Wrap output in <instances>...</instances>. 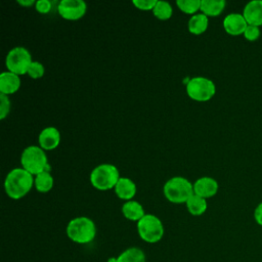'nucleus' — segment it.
<instances>
[{"label":"nucleus","instance_id":"obj_1","mask_svg":"<svg viewBox=\"0 0 262 262\" xmlns=\"http://www.w3.org/2000/svg\"><path fill=\"white\" fill-rule=\"evenodd\" d=\"M33 185V175L21 167L10 170L4 180L5 192L12 200H19L27 195Z\"/></svg>","mask_w":262,"mask_h":262},{"label":"nucleus","instance_id":"obj_2","mask_svg":"<svg viewBox=\"0 0 262 262\" xmlns=\"http://www.w3.org/2000/svg\"><path fill=\"white\" fill-rule=\"evenodd\" d=\"M68 237L77 244H88L96 235V226L93 220L86 216H80L72 219L66 228Z\"/></svg>","mask_w":262,"mask_h":262},{"label":"nucleus","instance_id":"obj_3","mask_svg":"<svg viewBox=\"0 0 262 262\" xmlns=\"http://www.w3.org/2000/svg\"><path fill=\"white\" fill-rule=\"evenodd\" d=\"M163 192L166 199L171 203H186L193 194V184L185 177L174 176L165 182Z\"/></svg>","mask_w":262,"mask_h":262},{"label":"nucleus","instance_id":"obj_4","mask_svg":"<svg viewBox=\"0 0 262 262\" xmlns=\"http://www.w3.org/2000/svg\"><path fill=\"white\" fill-rule=\"evenodd\" d=\"M20 165L21 168L35 176L50 169L45 150L39 145H29L23 150Z\"/></svg>","mask_w":262,"mask_h":262},{"label":"nucleus","instance_id":"obj_5","mask_svg":"<svg viewBox=\"0 0 262 262\" xmlns=\"http://www.w3.org/2000/svg\"><path fill=\"white\" fill-rule=\"evenodd\" d=\"M120 179L118 168L108 163H103L95 168L90 173V183L98 190H110L115 188Z\"/></svg>","mask_w":262,"mask_h":262},{"label":"nucleus","instance_id":"obj_6","mask_svg":"<svg viewBox=\"0 0 262 262\" xmlns=\"http://www.w3.org/2000/svg\"><path fill=\"white\" fill-rule=\"evenodd\" d=\"M137 232L140 238L148 244H155L164 236V225L159 217L154 214H145L137 222Z\"/></svg>","mask_w":262,"mask_h":262},{"label":"nucleus","instance_id":"obj_7","mask_svg":"<svg viewBox=\"0 0 262 262\" xmlns=\"http://www.w3.org/2000/svg\"><path fill=\"white\" fill-rule=\"evenodd\" d=\"M215 92L216 86L214 82L206 77H193L186 83V93L195 101H208L215 95Z\"/></svg>","mask_w":262,"mask_h":262},{"label":"nucleus","instance_id":"obj_8","mask_svg":"<svg viewBox=\"0 0 262 262\" xmlns=\"http://www.w3.org/2000/svg\"><path fill=\"white\" fill-rule=\"evenodd\" d=\"M32 61L33 59L31 52L23 46L11 48L5 57V66L7 71L12 72L18 76L27 74Z\"/></svg>","mask_w":262,"mask_h":262},{"label":"nucleus","instance_id":"obj_9","mask_svg":"<svg viewBox=\"0 0 262 262\" xmlns=\"http://www.w3.org/2000/svg\"><path fill=\"white\" fill-rule=\"evenodd\" d=\"M87 4L83 0H61L57 4L58 14L68 20H77L84 16Z\"/></svg>","mask_w":262,"mask_h":262},{"label":"nucleus","instance_id":"obj_10","mask_svg":"<svg viewBox=\"0 0 262 262\" xmlns=\"http://www.w3.org/2000/svg\"><path fill=\"white\" fill-rule=\"evenodd\" d=\"M247 27L248 23L243 13L232 12L227 14L223 19V28L225 32L231 36H239L242 34L244 35Z\"/></svg>","mask_w":262,"mask_h":262},{"label":"nucleus","instance_id":"obj_11","mask_svg":"<svg viewBox=\"0 0 262 262\" xmlns=\"http://www.w3.org/2000/svg\"><path fill=\"white\" fill-rule=\"evenodd\" d=\"M218 188V182L209 176L201 177L193 183V193L206 200L214 196L217 193Z\"/></svg>","mask_w":262,"mask_h":262},{"label":"nucleus","instance_id":"obj_12","mask_svg":"<svg viewBox=\"0 0 262 262\" xmlns=\"http://www.w3.org/2000/svg\"><path fill=\"white\" fill-rule=\"evenodd\" d=\"M39 146L44 150H52L60 143L59 130L53 126L46 127L41 130L38 136Z\"/></svg>","mask_w":262,"mask_h":262},{"label":"nucleus","instance_id":"obj_13","mask_svg":"<svg viewBox=\"0 0 262 262\" xmlns=\"http://www.w3.org/2000/svg\"><path fill=\"white\" fill-rule=\"evenodd\" d=\"M243 15L248 25L262 26V0H252L246 4Z\"/></svg>","mask_w":262,"mask_h":262},{"label":"nucleus","instance_id":"obj_14","mask_svg":"<svg viewBox=\"0 0 262 262\" xmlns=\"http://www.w3.org/2000/svg\"><path fill=\"white\" fill-rule=\"evenodd\" d=\"M20 87V78L18 75L5 71L0 75V92L4 95L15 93Z\"/></svg>","mask_w":262,"mask_h":262},{"label":"nucleus","instance_id":"obj_15","mask_svg":"<svg viewBox=\"0 0 262 262\" xmlns=\"http://www.w3.org/2000/svg\"><path fill=\"white\" fill-rule=\"evenodd\" d=\"M115 192L117 196L124 201H131L136 194V184L128 177H120L115 186Z\"/></svg>","mask_w":262,"mask_h":262},{"label":"nucleus","instance_id":"obj_16","mask_svg":"<svg viewBox=\"0 0 262 262\" xmlns=\"http://www.w3.org/2000/svg\"><path fill=\"white\" fill-rule=\"evenodd\" d=\"M122 214L126 219L138 222L145 215V212L142 205L139 202L131 200L123 204Z\"/></svg>","mask_w":262,"mask_h":262},{"label":"nucleus","instance_id":"obj_17","mask_svg":"<svg viewBox=\"0 0 262 262\" xmlns=\"http://www.w3.org/2000/svg\"><path fill=\"white\" fill-rule=\"evenodd\" d=\"M209 26V18L204 13H195L190 16L187 23L188 31L193 35H201L205 33Z\"/></svg>","mask_w":262,"mask_h":262},{"label":"nucleus","instance_id":"obj_18","mask_svg":"<svg viewBox=\"0 0 262 262\" xmlns=\"http://www.w3.org/2000/svg\"><path fill=\"white\" fill-rule=\"evenodd\" d=\"M224 0H201V12L207 16H218L224 10Z\"/></svg>","mask_w":262,"mask_h":262},{"label":"nucleus","instance_id":"obj_19","mask_svg":"<svg viewBox=\"0 0 262 262\" xmlns=\"http://www.w3.org/2000/svg\"><path fill=\"white\" fill-rule=\"evenodd\" d=\"M116 262H146L144 252L137 248L131 247L122 252L117 258Z\"/></svg>","mask_w":262,"mask_h":262},{"label":"nucleus","instance_id":"obj_20","mask_svg":"<svg viewBox=\"0 0 262 262\" xmlns=\"http://www.w3.org/2000/svg\"><path fill=\"white\" fill-rule=\"evenodd\" d=\"M188 212L193 216H201L207 210V201L206 199L199 196L196 194H192L185 203Z\"/></svg>","mask_w":262,"mask_h":262},{"label":"nucleus","instance_id":"obj_21","mask_svg":"<svg viewBox=\"0 0 262 262\" xmlns=\"http://www.w3.org/2000/svg\"><path fill=\"white\" fill-rule=\"evenodd\" d=\"M54 180L52 175L49 173V171H44L38 175L35 176L34 178V186L37 191L45 193L51 190L53 187Z\"/></svg>","mask_w":262,"mask_h":262},{"label":"nucleus","instance_id":"obj_22","mask_svg":"<svg viewBox=\"0 0 262 262\" xmlns=\"http://www.w3.org/2000/svg\"><path fill=\"white\" fill-rule=\"evenodd\" d=\"M154 15L161 19V20H167L169 19L173 14V8L172 5L168 1L164 0H158L157 4L155 5L152 9Z\"/></svg>","mask_w":262,"mask_h":262},{"label":"nucleus","instance_id":"obj_23","mask_svg":"<svg viewBox=\"0 0 262 262\" xmlns=\"http://www.w3.org/2000/svg\"><path fill=\"white\" fill-rule=\"evenodd\" d=\"M176 5L182 12L193 15L201 9V0H177Z\"/></svg>","mask_w":262,"mask_h":262},{"label":"nucleus","instance_id":"obj_24","mask_svg":"<svg viewBox=\"0 0 262 262\" xmlns=\"http://www.w3.org/2000/svg\"><path fill=\"white\" fill-rule=\"evenodd\" d=\"M44 73H45L44 66L42 62H40L38 60H33L28 69V72H27L29 77H31L32 79H39V78L43 77Z\"/></svg>","mask_w":262,"mask_h":262},{"label":"nucleus","instance_id":"obj_25","mask_svg":"<svg viewBox=\"0 0 262 262\" xmlns=\"http://www.w3.org/2000/svg\"><path fill=\"white\" fill-rule=\"evenodd\" d=\"M10 107H11V102L10 99L7 95L4 94H0V119L4 120L9 112H10Z\"/></svg>","mask_w":262,"mask_h":262},{"label":"nucleus","instance_id":"obj_26","mask_svg":"<svg viewBox=\"0 0 262 262\" xmlns=\"http://www.w3.org/2000/svg\"><path fill=\"white\" fill-rule=\"evenodd\" d=\"M260 28L257 26H253V25H248V27L246 28L245 32H244V37L248 40V41H256L259 37H260Z\"/></svg>","mask_w":262,"mask_h":262},{"label":"nucleus","instance_id":"obj_27","mask_svg":"<svg viewBox=\"0 0 262 262\" xmlns=\"http://www.w3.org/2000/svg\"><path fill=\"white\" fill-rule=\"evenodd\" d=\"M158 0H133V5L140 10H151L157 4Z\"/></svg>","mask_w":262,"mask_h":262},{"label":"nucleus","instance_id":"obj_28","mask_svg":"<svg viewBox=\"0 0 262 262\" xmlns=\"http://www.w3.org/2000/svg\"><path fill=\"white\" fill-rule=\"evenodd\" d=\"M52 4L49 0H38L35 3V8L39 13H48L51 10Z\"/></svg>","mask_w":262,"mask_h":262},{"label":"nucleus","instance_id":"obj_29","mask_svg":"<svg viewBox=\"0 0 262 262\" xmlns=\"http://www.w3.org/2000/svg\"><path fill=\"white\" fill-rule=\"evenodd\" d=\"M254 218H255V221L260 226H262V202L256 207V209L254 211Z\"/></svg>","mask_w":262,"mask_h":262},{"label":"nucleus","instance_id":"obj_30","mask_svg":"<svg viewBox=\"0 0 262 262\" xmlns=\"http://www.w3.org/2000/svg\"><path fill=\"white\" fill-rule=\"evenodd\" d=\"M16 2L19 5L25 6V7H30L32 5H35V3H36V1H34V0H17Z\"/></svg>","mask_w":262,"mask_h":262}]
</instances>
